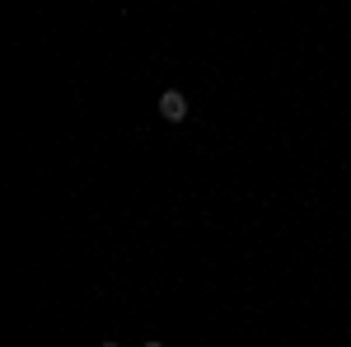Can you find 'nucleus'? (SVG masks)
I'll return each instance as SVG.
<instances>
[{
    "label": "nucleus",
    "mask_w": 351,
    "mask_h": 347,
    "mask_svg": "<svg viewBox=\"0 0 351 347\" xmlns=\"http://www.w3.org/2000/svg\"><path fill=\"white\" fill-rule=\"evenodd\" d=\"M145 347H164V343H145Z\"/></svg>",
    "instance_id": "obj_3"
},
{
    "label": "nucleus",
    "mask_w": 351,
    "mask_h": 347,
    "mask_svg": "<svg viewBox=\"0 0 351 347\" xmlns=\"http://www.w3.org/2000/svg\"><path fill=\"white\" fill-rule=\"evenodd\" d=\"M160 117H164V122H183V117H188V94L164 89V94H160Z\"/></svg>",
    "instance_id": "obj_1"
},
{
    "label": "nucleus",
    "mask_w": 351,
    "mask_h": 347,
    "mask_svg": "<svg viewBox=\"0 0 351 347\" xmlns=\"http://www.w3.org/2000/svg\"><path fill=\"white\" fill-rule=\"evenodd\" d=\"M104 347H122V343H104Z\"/></svg>",
    "instance_id": "obj_2"
}]
</instances>
